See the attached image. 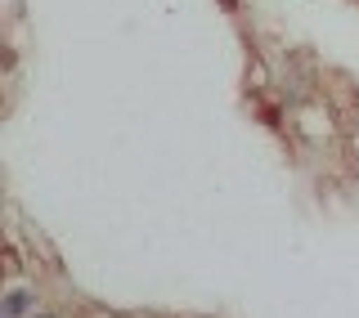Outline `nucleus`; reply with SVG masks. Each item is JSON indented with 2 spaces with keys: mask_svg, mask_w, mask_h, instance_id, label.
<instances>
[{
  "mask_svg": "<svg viewBox=\"0 0 359 318\" xmlns=\"http://www.w3.org/2000/svg\"><path fill=\"white\" fill-rule=\"evenodd\" d=\"M41 314V300L32 287H22V282H14V287H5V296H0V318H36Z\"/></svg>",
  "mask_w": 359,
  "mask_h": 318,
  "instance_id": "nucleus-1",
  "label": "nucleus"
},
{
  "mask_svg": "<svg viewBox=\"0 0 359 318\" xmlns=\"http://www.w3.org/2000/svg\"><path fill=\"white\" fill-rule=\"evenodd\" d=\"M36 318H59V314H50V310H41V314H36Z\"/></svg>",
  "mask_w": 359,
  "mask_h": 318,
  "instance_id": "nucleus-2",
  "label": "nucleus"
}]
</instances>
